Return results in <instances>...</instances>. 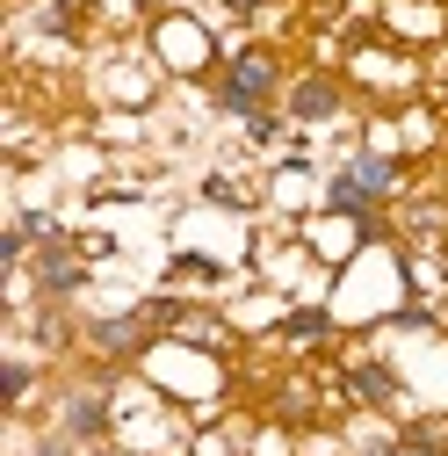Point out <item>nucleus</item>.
<instances>
[{"label": "nucleus", "mask_w": 448, "mask_h": 456, "mask_svg": "<svg viewBox=\"0 0 448 456\" xmlns=\"http://www.w3.org/2000/svg\"><path fill=\"white\" fill-rule=\"evenodd\" d=\"M332 210H369V189L355 175H340V182H332Z\"/></svg>", "instance_id": "7"}, {"label": "nucleus", "mask_w": 448, "mask_h": 456, "mask_svg": "<svg viewBox=\"0 0 448 456\" xmlns=\"http://www.w3.org/2000/svg\"><path fill=\"white\" fill-rule=\"evenodd\" d=\"M290 109H297V117H332V109H340V87H332V80H304L297 94H290Z\"/></svg>", "instance_id": "2"}, {"label": "nucleus", "mask_w": 448, "mask_h": 456, "mask_svg": "<svg viewBox=\"0 0 448 456\" xmlns=\"http://www.w3.org/2000/svg\"><path fill=\"white\" fill-rule=\"evenodd\" d=\"M348 384H355V391L369 398V406H390V398H398V384H390V370H383V362H362V370H355Z\"/></svg>", "instance_id": "3"}, {"label": "nucleus", "mask_w": 448, "mask_h": 456, "mask_svg": "<svg viewBox=\"0 0 448 456\" xmlns=\"http://www.w3.org/2000/svg\"><path fill=\"white\" fill-rule=\"evenodd\" d=\"M0 391H8V406H15V398L29 391V370H22V362H8V377H0Z\"/></svg>", "instance_id": "10"}, {"label": "nucleus", "mask_w": 448, "mask_h": 456, "mask_svg": "<svg viewBox=\"0 0 448 456\" xmlns=\"http://www.w3.org/2000/svg\"><path fill=\"white\" fill-rule=\"evenodd\" d=\"M369 456H390V449H369Z\"/></svg>", "instance_id": "14"}, {"label": "nucleus", "mask_w": 448, "mask_h": 456, "mask_svg": "<svg viewBox=\"0 0 448 456\" xmlns=\"http://www.w3.org/2000/svg\"><path fill=\"white\" fill-rule=\"evenodd\" d=\"M268 87H275V59H260V51H246V59L232 66V87H224V109H239V117H253Z\"/></svg>", "instance_id": "1"}, {"label": "nucleus", "mask_w": 448, "mask_h": 456, "mask_svg": "<svg viewBox=\"0 0 448 456\" xmlns=\"http://www.w3.org/2000/svg\"><path fill=\"white\" fill-rule=\"evenodd\" d=\"M80 282H87V268H73L59 247H51V261H44V290H80Z\"/></svg>", "instance_id": "5"}, {"label": "nucleus", "mask_w": 448, "mask_h": 456, "mask_svg": "<svg viewBox=\"0 0 448 456\" xmlns=\"http://www.w3.org/2000/svg\"><path fill=\"white\" fill-rule=\"evenodd\" d=\"M348 175H355V182H362L369 196H383V189H390V159H376V152H362V159L348 167Z\"/></svg>", "instance_id": "6"}, {"label": "nucleus", "mask_w": 448, "mask_h": 456, "mask_svg": "<svg viewBox=\"0 0 448 456\" xmlns=\"http://www.w3.org/2000/svg\"><path fill=\"white\" fill-rule=\"evenodd\" d=\"M36 456H66V442H44V449H36Z\"/></svg>", "instance_id": "13"}, {"label": "nucleus", "mask_w": 448, "mask_h": 456, "mask_svg": "<svg viewBox=\"0 0 448 456\" xmlns=\"http://www.w3.org/2000/svg\"><path fill=\"white\" fill-rule=\"evenodd\" d=\"M283 333H290V340H318V333H325V312H297Z\"/></svg>", "instance_id": "9"}, {"label": "nucleus", "mask_w": 448, "mask_h": 456, "mask_svg": "<svg viewBox=\"0 0 448 456\" xmlns=\"http://www.w3.org/2000/svg\"><path fill=\"white\" fill-rule=\"evenodd\" d=\"M174 268H181V275H203V282H210V275H217V261H203V254H181V261H174Z\"/></svg>", "instance_id": "11"}, {"label": "nucleus", "mask_w": 448, "mask_h": 456, "mask_svg": "<svg viewBox=\"0 0 448 456\" xmlns=\"http://www.w3.org/2000/svg\"><path fill=\"white\" fill-rule=\"evenodd\" d=\"M66 420H73V435H101V420H108V413H101V398H80Z\"/></svg>", "instance_id": "8"}, {"label": "nucleus", "mask_w": 448, "mask_h": 456, "mask_svg": "<svg viewBox=\"0 0 448 456\" xmlns=\"http://www.w3.org/2000/svg\"><path fill=\"white\" fill-rule=\"evenodd\" d=\"M94 340H101L108 355H124V348H138V340H145V326H138V319H101Z\"/></svg>", "instance_id": "4"}, {"label": "nucleus", "mask_w": 448, "mask_h": 456, "mask_svg": "<svg viewBox=\"0 0 448 456\" xmlns=\"http://www.w3.org/2000/svg\"><path fill=\"white\" fill-rule=\"evenodd\" d=\"M224 8H239V15H253V8H260V0H224Z\"/></svg>", "instance_id": "12"}]
</instances>
